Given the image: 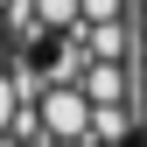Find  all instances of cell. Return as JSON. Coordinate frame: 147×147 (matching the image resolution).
Listing matches in <instances>:
<instances>
[{
    "mask_svg": "<svg viewBox=\"0 0 147 147\" xmlns=\"http://www.w3.org/2000/svg\"><path fill=\"white\" fill-rule=\"evenodd\" d=\"M133 147H147V112H140V140H133Z\"/></svg>",
    "mask_w": 147,
    "mask_h": 147,
    "instance_id": "30bf717a",
    "label": "cell"
},
{
    "mask_svg": "<svg viewBox=\"0 0 147 147\" xmlns=\"http://www.w3.org/2000/svg\"><path fill=\"white\" fill-rule=\"evenodd\" d=\"M133 84H140V105H147V49H140V63H133Z\"/></svg>",
    "mask_w": 147,
    "mask_h": 147,
    "instance_id": "8992f818",
    "label": "cell"
},
{
    "mask_svg": "<svg viewBox=\"0 0 147 147\" xmlns=\"http://www.w3.org/2000/svg\"><path fill=\"white\" fill-rule=\"evenodd\" d=\"M133 28H140V42H147V0H133Z\"/></svg>",
    "mask_w": 147,
    "mask_h": 147,
    "instance_id": "52a82bcc",
    "label": "cell"
},
{
    "mask_svg": "<svg viewBox=\"0 0 147 147\" xmlns=\"http://www.w3.org/2000/svg\"><path fill=\"white\" fill-rule=\"evenodd\" d=\"M49 147H91V140H49Z\"/></svg>",
    "mask_w": 147,
    "mask_h": 147,
    "instance_id": "9c48e42d",
    "label": "cell"
},
{
    "mask_svg": "<svg viewBox=\"0 0 147 147\" xmlns=\"http://www.w3.org/2000/svg\"><path fill=\"white\" fill-rule=\"evenodd\" d=\"M35 119H42V133H49V140H91V98H84L77 84H56V91H42Z\"/></svg>",
    "mask_w": 147,
    "mask_h": 147,
    "instance_id": "6da1fadb",
    "label": "cell"
},
{
    "mask_svg": "<svg viewBox=\"0 0 147 147\" xmlns=\"http://www.w3.org/2000/svg\"><path fill=\"white\" fill-rule=\"evenodd\" d=\"M91 147H133V140H91Z\"/></svg>",
    "mask_w": 147,
    "mask_h": 147,
    "instance_id": "ba28073f",
    "label": "cell"
},
{
    "mask_svg": "<svg viewBox=\"0 0 147 147\" xmlns=\"http://www.w3.org/2000/svg\"><path fill=\"white\" fill-rule=\"evenodd\" d=\"M147 105H91V140H140Z\"/></svg>",
    "mask_w": 147,
    "mask_h": 147,
    "instance_id": "3957f363",
    "label": "cell"
},
{
    "mask_svg": "<svg viewBox=\"0 0 147 147\" xmlns=\"http://www.w3.org/2000/svg\"><path fill=\"white\" fill-rule=\"evenodd\" d=\"M28 112V98H21V84H14V70H0V133H14V119Z\"/></svg>",
    "mask_w": 147,
    "mask_h": 147,
    "instance_id": "5b68a950",
    "label": "cell"
},
{
    "mask_svg": "<svg viewBox=\"0 0 147 147\" xmlns=\"http://www.w3.org/2000/svg\"><path fill=\"white\" fill-rule=\"evenodd\" d=\"M77 91H84L91 105H140V84H133V63H91Z\"/></svg>",
    "mask_w": 147,
    "mask_h": 147,
    "instance_id": "7a4b0ae2",
    "label": "cell"
},
{
    "mask_svg": "<svg viewBox=\"0 0 147 147\" xmlns=\"http://www.w3.org/2000/svg\"><path fill=\"white\" fill-rule=\"evenodd\" d=\"M35 21L49 35H70V28H84V0H35Z\"/></svg>",
    "mask_w": 147,
    "mask_h": 147,
    "instance_id": "277c9868",
    "label": "cell"
},
{
    "mask_svg": "<svg viewBox=\"0 0 147 147\" xmlns=\"http://www.w3.org/2000/svg\"><path fill=\"white\" fill-rule=\"evenodd\" d=\"M7 7H14V0H0V14H7Z\"/></svg>",
    "mask_w": 147,
    "mask_h": 147,
    "instance_id": "8fae6325",
    "label": "cell"
}]
</instances>
